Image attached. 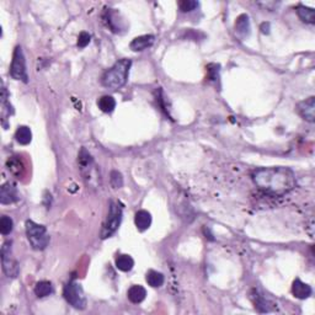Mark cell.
<instances>
[{
    "instance_id": "8fae6325",
    "label": "cell",
    "mask_w": 315,
    "mask_h": 315,
    "mask_svg": "<svg viewBox=\"0 0 315 315\" xmlns=\"http://www.w3.org/2000/svg\"><path fill=\"white\" fill-rule=\"evenodd\" d=\"M104 21H105L106 26L110 27V30L112 31V32L118 33L121 32V30H123V28L126 27L125 21L121 20L120 14H118L117 11L110 10V9H108L105 13V15H104Z\"/></svg>"
},
{
    "instance_id": "6da1fadb",
    "label": "cell",
    "mask_w": 315,
    "mask_h": 315,
    "mask_svg": "<svg viewBox=\"0 0 315 315\" xmlns=\"http://www.w3.org/2000/svg\"><path fill=\"white\" fill-rule=\"evenodd\" d=\"M253 181L261 191L273 196L286 195L295 186L293 171L283 166L258 169L253 173Z\"/></svg>"
},
{
    "instance_id": "7402d4cb",
    "label": "cell",
    "mask_w": 315,
    "mask_h": 315,
    "mask_svg": "<svg viewBox=\"0 0 315 315\" xmlns=\"http://www.w3.org/2000/svg\"><path fill=\"white\" fill-rule=\"evenodd\" d=\"M99 108L105 113H111L116 108V101L112 96L105 95L99 99L98 101Z\"/></svg>"
},
{
    "instance_id": "d6986e66",
    "label": "cell",
    "mask_w": 315,
    "mask_h": 315,
    "mask_svg": "<svg viewBox=\"0 0 315 315\" xmlns=\"http://www.w3.org/2000/svg\"><path fill=\"white\" fill-rule=\"evenodd\" d=\"M115 263L118 270L122 271V272H128L134 266V260L130 255H118L116 258Z\"/></svg>"
},
{
    "instance_id": "ffe728a7",
    "label": "cell",
    "mask_w": 315,
    "mask_h": 315,
    "mask_svg": "<svg viewBox=\"0 0 315 315\" xmlns=\"http://www.w3.org/2000/svg\"><path fill=\"white\" fill-rule=\"evenodd\" d=\"M145 280H147L148 285L150 286V287H161V286L164 285V275L160 272H158V271H154V270H150L147 272V277H145Z\"/></svg>"
},
{
    "instance_id": "484cf974",
    "label": "cell",
    "mask_w": 315,
    "mask_h": 315,
    "mask_svg": "<svg viewBox=\"0 0 315 315\" xmlns=\"http://www.w3.org/2000/svg\"><path fill=\"white\" fill-rule=\"evenodd\" d=\"M111 185H112L113 188H120L123 186V178H122V174L118 173L117 170H113L111 171Z\"/></svg>"
},
{
    "instance_id": "f1b7e54d",
    "label": "cell",
    "mask_w": 315,
    "mask_h": 315,
    "mask_svg": "<svg viewBox=\"0 0 315 315\" xmlns=\"http://www.w3.org/2000/svg\"><path fill=\"white\" fill-rule=\"evenodd\" d=\"M261 32L265 33V35H268V33H270V24L263 23L262 25H261Z\"/></svg>"
},
{
    "instance_id": "4316f807",
    "label": "cell",
    "mask_w": 315,
    "mask_h": 315,
    "mask_svg": "<svg viewBox=\"0 0 315 315\" xmlns=\"http://www.w3.org/2000/svg\"><path fill=\"white\" fill-rule=\"evenodd\" d=\"M208 69V79L210 80H218V78H219V65L218 64H210L207 67Z\"/></svg>"
},
{
    "instance_id": "52a82bcc",
    "label": "cell",
    "mask_w": 315,
    "mask_h": 315,
    "mask_svg": "<svg viewBox=\"0 0 315 315\" xmlns=\"http://www.w3.org/2000/svg\"><path fill=\"white\" fill-rule=\"evenodd\" d=\"M10 75L15 79V80H21L24 83L28 81L27 69H26V59L24 55L23 48L20 46L15 48L13 55V62H11L10 67Z\"/></svg>"
},
{
    "instance_id": "7a4b0ae2",
    "label": "cell",
    "mask_w": 315,
    "mask_h": 315,
    "mask_svg": "<svg viewBox=\"0 0 315 315\" xmlns=\"http://www.w3.org/2000/svg\"><path fill=\"white\" fill-rule=\"evenodd\" d=\"M132 62L130 59H121L113 64L110 69L104 73L101 83L110 90H118L127 83Z\"/></svg>"
},
{
    "instance_id": "83f0119b",
    "label": "cell",
    "mask_w": 315,
    "mask_h": 315,
    "mask_svg": "<svg viewBox=\"0 0 315 315\" xmlns=\"http://www.w3.org/2000/svg\"><path fill=\"white\" fill-rule=\"evenodd\" d=\"M90 41H91L90 33H88L84 31V32H81L80 35H79V37H78V47L85 48L86 46L90 43Z\"/></svg>"
},
{
    "instance_id": "5bb4252c",
    "label": "cell",
    "mask_w": 315,
    "mask_h": 315,
    "mask_svg": "<svg viewBox=\"0 0 315 315\" xmlns=\"http://www.w3.org/2000/svg\"><path fill=\"white\" fill-rule=\"evenodd\" d=\"M292 293L298 299H307L312 295V287L307 283L302 282L299 278H297L292 285Z\"/></svg>"
},
{
    "instance_id": "30bf717a",
    "label": "cell",
    "mask_w": 315,
    "mask_h": 315,
    "mask_svg": "<svg viewBox=\"0 0 315 315\" xmlns=\"http://www.w3.org/2000/svg\"><path fill=\"white\" fill-rule=\"evenodd\" d=\"M19 200L18 188L14 184L6 183L1 186L0 190V203L1 205H10Z\"/></svg>"
},
{
    "instance_id": "ac0fdd59",
    "label": "cell",
    "mask_w": 315,
    "mask_h": 315,
    "mask_svg": "<svg viewBox=\"0 0 315 315\" xmlns=\"http://www.w3.org/2000/svg\"><path fill=\"white\" fill-rule=\"evenodd\" d=\"M295 10H297V15L299 16V19L303 21V23L310 24V25H313V24L315 23L314 9L308 8V6H304V5H299L297 6Z\"/></svg>"
},
{
    "instance_id": "d4e9b609",
    "label": "cell",
    "mask_w": 315,
    "mask_h": 315,
    "mask_svg": "<svg viewBox=\"0 0 315 315\" xmlns=\"http://www.w3.org/2000/svg\"><path fill=\"white\" fill-rule=\"evenodd\" d=\"M179 6H180V10L183 13H190V11L195 10L197 8L198 3L195 0H183V1L179 3Z\"/></svg>"
},
{
    "instance_id": "5b68a950",
    "label": "cell",
    "mask_w": 315,
    "mask_h": 315,
    "mask_svg": "<svg viewBox=\"0 0 315 315\" xmlns=\"http://www.w3.org/2000/svg\"><path fill=\"white\" fill-rule=\"evenodd\" d=\"M122 222V207L115 201H111L108 207V214L101 229V239L110 238L111 235L118 229Z\"/></svg>"
},
{
    "instance_id": "3957f363",
    "label": "cell",
    "mask_w": 315,
    "mask_h": 315,
    "mask_svg": "<svg viewBox=\"0 0 315 315\" xmlns=\"http://www.w3.org/2000/svg\"><path fill=\"white\" fill-rule=\"evenodd\" d=\"M78 164H79V169L81 171L84 181L88 186L91 188H98L100 186V174H99L98 165L94 161L93 157L90 153L83 148L79 153L78 157Z\"/></svg>"
},
{
    "instance_id": "603a6c76",
    "label": "cell",
    "mask_w": 315,
    "mask_h": 315,
    "mask_svg": "<svg viewBox=\"0 0 315 315\" xmlns=\"http://www.w3.org/2000/svg\"><path fill=\"white\" fill-rule=\"evenodd\" d=\"M6 165H8L9 171H11V173L16 176H21L23 175L24 170H25L24 163L21 161V159H19L18 157L10 158V159L8 160V163H6Z\"/></svg>"
},
{
    "instance_id": "7c38bea8",
    "label": "cell",
    "mask_w": 315,
    "mask_h": 315,
    "mask_svg": "<svg viewBox=\"0 0 315 315\" xmlns=\"http://www.w3.org/2000/svg\"><path fill=\"white\" fill-rule=\"evenodd\" d=\"M251 32V26H250V20H249V16L246 14H243V15L239 16L235 21V33L238 36L240 40H245L250 36Z\"/></svg>"
},
{
    "instance_id": "277c9868",
    "label": "cell",
    "mask_w": 315,
    "mask_h": 315,
    "mask_svg": "<svg viewBox=\"0 0 315 315\" xmlns=\"http://www.w3.org/2000/svg\"><path fill=\"white\" fill-rule=\"evenodd\" d=\"M26 235L35 250H45L50 244V235L45 225L37 224L33 220H26Z\"/></svg>"
},
{
    "instance_id": "8992f818",
    "label": "cell",
    "mask_w": 315,
    "mask_h": 315,
    "mask_svg": "<svg viewBox=\"0 0 315 315\" xmlns=\"http://www.w3.org/2000/svg\"><path fill=\"white\" fill-rule=\"evenodd\" d=\"M63 295H64L65 300L69 303L72 307L77 308V309H85L86 308V297L84 294L83 287L75 281H70L64 286L63 289Z\"/></svg>"
},
{
    "instance_id": "9a60e30c",
    "label": "cell",
    "mask_w": 315,
    "mask_h": 315,
    "mask_svg": "<svg viewBox=\"0 0 315 315\" xmlns=\"http://www.w3.org/2000/svg\"><path fill=\"white\" fill-rule=\"evenodd\" d=\"M135 227L139 232H145L147 229H149L152 225V214L148 210H140L135 213L134 217Z\"/></svg>"
},
{
    "instance_id": "cb8c5ba5",
    "label": "cell",
    "mask_w": 315,
    "mask_h": 315,
    "mask_svg": "<svg viewBox=\"0 0 315 315\" xmlns=\"http://www.w3.org/2000/svg\"><path fill=\"white\" fill-rule=\"evenodd\" d=\"M14 229V220L8 215H3L0 219V232L3 235H9Z\"/></svg>"
},
{
    "instance_id": "44dd1931",
    "label": "cell",
    "mask_w": 315,
    "mask_h": 315,
    "mask_svg": "<svg viewBox=\"0 0 315 315\" xmlns=\"http://www.w3.org/2000/svg\"><path fill=\"white\" fill-rule=\"evenodd\" d=\"M53 293V286L52 283L48 282V281H41L37 285L35 286V294L37 295L38 298H45L48 297Z\"/></svg>"
},
{
    "instance_id": "2e32d148",
    "label": "cell",
    "mask_w": 315,
    "mask_h": 315,
    "mask_svg": "<svg viewBox=\"0 0 315 315\" xmlns=\"http://www.w3.org/2000/svg\"><path fill=\"white\" fill-rule=\"evenodd\" d=\"M127 297L130 299V302H132L133 304H139L147 297V290L144 287L139 285H134L128 289Z\"/></svg>"
},
{
    "instance_id": "4fadbf2b",
    "label": "cell",
    "mask_w": 315,
    "mask_h": 315,
    "mask_svg": "<svg viewBox=\"0 0 315 315\" xmlns=\"http://www.w3.org/2000/svg\"><path fill=\"white\" fill-rule=\"evenodd\" d=\"M154 41L155 37L153 35H143L139 36V37H135L134 40L131 42L130 47L131 50L134 51V52H142V51L152 47Z\"/></svg>"
},
{
    "instance_id": "9c48e42d",
    "label": "cell",
    "mask_w": 315,
    "mask_h": 315,
    "mask_svg": "<svg viewBox=\"0 0 315 315\" xmlns=\"http://www.w3.org/2000/svg\"><path fill=\"white\" fill-rule=\"evenodd\" d=\"M297 112L302 118H304L308 122L313 123L315 121V98L310 96V98L305 99V100L300 101L297 105Z\"/></svg>"
},
{
    "instance_id": "ba28073f",
    "label": "cell",
    "mask_w": 315,
    "mask_h": 315,
    "mask_svg": "<svg viewBox=\"0 0 315 315\" xmlns=\"http://www.w3.org/2000/svg\"><path fill=\"white\" fill-rule=\"evenodd\" d=\"M11 241H6L1 248V262H3V270L8 277L15 278L19 275L18 261L11 255Z\"/></svg>"
},
{
    "instance_id": "e0dca14e",
    "label": "cell",
    "mask_w": 315,
    "mask_h": 315,
    "mask_svg": "<svg viewBox=\"0 0 315 315\" xmlns=\"http://www.w3.org/2000/svg\"><path fill=\"white\" fill-rule=\"evenodd\" d=\"M15 139L21 145L30 144L31 140H32V132L26 126H20L15 133Z\"/></svg>"
}]
</instances>
